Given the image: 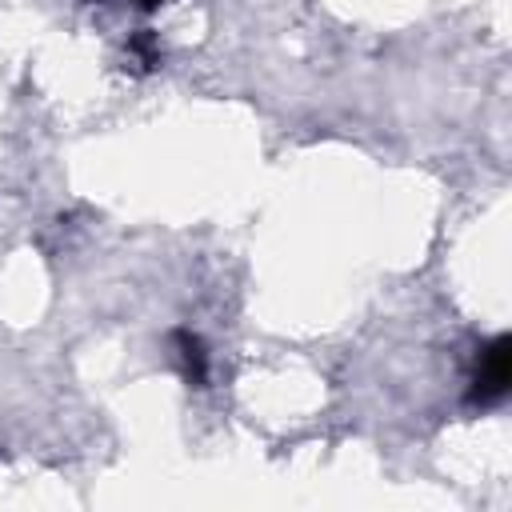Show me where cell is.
<instances>
[{"label": "cell", "instance_id": "6da1fadb", "mask_svg": "<svg viewBox=\"0 0 512 512\" xmlns=\"http://www.w3.org/2000/svg\"><path fill=\"white\" fill-rule=\"evenodd\" d=\"M508 380H512V340L496 336L480 348L476 356V372H472V404L488 408L500 404L508 396Z\"/></svg>", "mask_w": 512, "mask_h": 512}, {"label": "cell", "instance_id": "7a4b0ae2", "mask_svg": "<svg viewBox=\"0 0 512 512\" xmlns=\"http://www.w3.org/2000/svg\"><path fill=\"white\" fill-rule=\"evenodd\" d=\"M172 344H176V352L184 360V376L192 384H204V376H208V352H204L200 336H192L188 328H180V332H172Z\"/></svg>", "mask_w": 512, "mask_h": 512}, {"label": "cell", "instance_id": "3957f363", "mask_svg": "<svg viewBox=\"0 0 512 512\" xmlns=\"http://www.w3.org/2000/svg\"><path fill=\"white\" fill-rule=\"evenodd\" d=\"M136 4H140V8H156L160 0H136Z\"/></svg>", "mask_w": 512, "mask_h": 512}]
</instances>
